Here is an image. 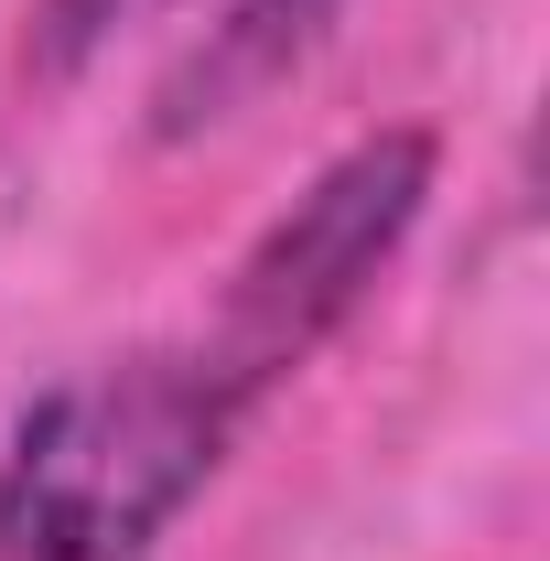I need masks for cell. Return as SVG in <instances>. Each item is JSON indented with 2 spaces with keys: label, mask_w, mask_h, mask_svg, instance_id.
<instances>
[{
  "label": "cell",
  "mask_w": 550,
  "mask_h": 561,
  "mask_svg": "<svg viewBox=\"0 0 550 561\" xmlns=\"http://www.w3.org/2000/svg\"><path fill=\"white\" fill-rule=\"evenodd\" d=\"M432 162H443L432 130H367L249 238V260L227 271V302H216V335H206V367L238 400L280 389L367 302V280L400 260V238L432 206Z\"/></svg>",
  "instance_id": "7a4b0ae2"
},
{
  "label": "cell",
  "mask_w": 550,
  "mask_h": 561,
  "mask_svg": "<svg viewBox=\"0 0 550 561\" xmlns=\"http://www.w3.org/2000/svg\"><path fill=\"white\" fill-rule=\"evenodd\" d=\"M119 11H130V0H44V11H33V76H55V87H66V76L108 44V22H119Z\"/></svg>",
  "instance_id": "277c9868"
},
{
  "label": "cell",
  "mask_w": 550,
  "mask_h": 561,
  "mask_svg": "<svg viewBox=\"0 0 550 561\" xmlns=\"http://www.w3.org/2000/svg\"><path fill=\"white\" fill-rule=\"evenodd\" d=\"M249 400L206 346H140L44 389L0 454V561H151L216 486Z\"/></svg>",
  "instance_id": "6da1fadb"
},
{
  "label": "cell",
  "mask_w": 550,
  "mask_h": 561,
  "mask_svg": "<svg viewBox=\"0 0 550 561\" xmlns=\"http://www.w3.org/2000/svg\"><path fill=\"white\" fill-rule=\"evenodd\" d=\"M345 22V0H227L206 22V44H184V66L151 87V140L227 130L238 108H260L280 76H302L324 55V33Z\"/></svg>",
  "instance_id": "3957f363"
}]
</instances>
